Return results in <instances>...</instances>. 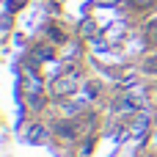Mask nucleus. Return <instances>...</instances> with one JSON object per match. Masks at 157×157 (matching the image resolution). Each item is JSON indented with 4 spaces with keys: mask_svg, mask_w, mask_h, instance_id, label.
<instances>
[{
    "mask_svg": "<svg viewBox=\"0 0 157 157\" xmlns=\"http://www.w3.org/2000/svg\"><path fill=\"white\" fill-rule=\"evenodd\" d=\"M75 88H77V69H72L69 77H58L52 83V91L58 97H69V94H75Z\"/></svg>",
    "mask_w": 157,
    "mask_h": 157,
    "instance_id": "obj_1",
    "label": "nucleus"
},
{
    "mask_svg": "<svg viewBox=\"0 0 157 157\" xmlns=\"http://www.w3.org/2000/svg\"><path fill=\"white\" fill-rule=\"evenodd\" d=\"M130 3H135V6H149L152 0H130Z\"/></svg>",
    "mask_w": 157,
    "mask_h": 157,
    "instance_id": "obj_2",
    "label": "nucleus"
}]
</instances>
